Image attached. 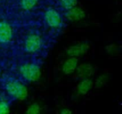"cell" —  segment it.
<instances>
[{
    "mask_svg": "<svg viewBox=\"0 0 122 114\" xmlns=\"http://www.w3.org/2000/svg\"><path fill=\"white\" fill-rule=\"evenodd\" d=\"M5 89L11 96L18 100H24L28 95L26 88L21 82L15 80L7 81L5 84Z\"/></svg>",
    "mask_w": 122,
    "mask_h": 114,
    "instance_id": "1",
    "label": "cell"
},
{
    "mask_svg": "<svg viewBox=\"0 0 122 114\" xmlns=\"http://www.w3.org/2000/svg\"><path fill=\"white\" fill-rule=\"evenodd\" d=\"M21 76L28 81H35L40 76V67L35 63H26L19 69Z\"/></svg>",
    "mask_w": 122,
    "mask_h": 114,
    "instance_id": "2",
    "label": "cell"
},
{
    "mask_svg": "<svg viewBox=\"0 0 122 114\" xmlns=\"http://www.w3.org/2000/svg\"><path fill=\"white\" fill-rule=\"evenodd\" d=\"M43 46L42 38L36 34H29L24 41V50L29 54H34L39 51Z\"/></svg>",
    "mask_w": 122,
    "mask_h": 114,
    "instance_id": "3",
    "label": "cell"
},
{
    "mask_svg": "<svg viewBox=\"0 0 122 114\" xmlns=\"http://www.w3.org/2000/svg\"><path fill=\"white\" fill-rule=\"evenodd\" d=\"M44 21L46 25L52 29H59L62 25L61 15L54 9H49L45 11Z\"/></svg>",
    "mask_w": 122,
    "mask_h": 114,
    "instance_id": "4",
    "label": "cell"
},
{
    "mask_svg": "<svg viewBox=\"0 0 122 114\" xmlns=\"http://www.w3.org/2000/svg\"><path fill=\"white\" fill-rule=\"evenodd\" d=\"M13 29L11 26L6 21H0V43L8 44L13 39Z\"/></svg>",
    "mask_w": 122,
    "mask_h": 114,
    "instance_id": "5",
    "label": "cell"
},
{
    "mask_svg": "<svg viewBox=\"0 0 122 114\" xmlns=\"http://www.w3.org/2000/svg\"><path fill=\"white\" fill-rule=\"evenodd\" d=\"M89 49V45L86 43L70 46L67 50V54L70 57H79L86 54Z\"/></svg>",
    "mask_w": 122,
    "mask_h": 114,
    "instance_id": "6",
    "label": "cell"
},
{
    "mask_svg": "<svg viewBox=\"0 0 122 114\" xmlns=\"http://www.w3.org/2000/svg\"><path fill=\"white\" fill-rule=\"evenodd\" d=\"M76 70L77 76L81 79L89 78L94 74V69L89 64H82L77 66Z\"/></svg>",
    "mask_w": 122,
    "mask_h": 114,
    "instance_id": "7",
    "label": "cell"
},
{
    "mask_svg": "<svg viewBox=\"0 0 122 114\" xmlns=\"http://www.w3.org/2000/svg\"><path fill=\"white\" fill-rule=\"evenodd\" d=\"M78 62L79 61L76 59V57H70L63 64V72L67 75L73 74L76 71V67L78 66Z\"/></svg>",
    "mask_w": 122,
    "mask_h": 114,
    "instance_id": "8",
    "label": "cell"
},
{
    "mask_svg": "<svg viewBox=\"0 0 122 114\" xmlns=\"http://www.w3.org/2000/svg\"><path fill=\"white\" fill-rule=\"evenodd\" d=\"M82 80L83 81H81L77 86V91L81 95H85L93 87L94 82L92 81V80H91L89 78Z\"/></svg>",
    "mask_w": 122,
    "mask_h": 114,
    "instance_id": "9",
    "label": "cell"
},
{
    "mask_svg": "<svg viewBox=\"0 0 122 114\" xmlns=\"http://www.w3.org/2000/svg\"><path fill=\"white\" fill-rule=\"evenodd\" d=\"M66 16L71 21H77L83 19L85 16V14L83 10L74 6L72 9L68 10Z\"/></svg>",
    "mask_w": 122,
    "mask_h": 114,
    "instance_id": "10",
    "label": "cell"
},
{
    "mask_svg": "<svg viewBox=\"0 0 122 114\" xmlns=\"http://www.w3.org/2000/svg\"><path fill=\"white\" fill-rule=\"evenodd\" d=\"M39 0H20V6L24 11H30L37 4Z\"/></svg>",
    "mask_w": 122,
    "mask_h": 114,
    "instance_id": "11",
    "label": "cell"
},
{
    "mask_svg": "<svg viewBox=\"0 0 122 114\" xmlns=\"http://www.w3.org/2000/svg\"><path fill=\"white\" fill-rule=\"evenodd\" d=\"M59 3L63 9L68 11L76 6L77 4V0H59Z\"/></svg>",
    "mask_w": 122,
    "mask_h": 114,
    "instance_id": "12",
    "label": "cell"
},
{
    "mask_svg": "<svg viewBox=\"0 0 122 114\" xmlns=\"http://www.w3.org/2000/svg\"><path fill=\"white\" fill-rule=\"evenodd\" d=\"M109 79V76L107 74H102L100 76H99L95 81V87L96 88H102V86H104L107 82L108 81Z\"/></svg>",
    "mask_w": 122,
    "mask_h": 114,
    "instance_id": "13",
    "label": "cell"
},
{
    "mask_svg": "<svg viewBox=\"0 0 122 114\" xmlns=\"http://www.w3.org/2000/svg\"><path fill=\"white\" fill-rule=\"evenodd\" d=\"M39 111H40V107L37 104H33L30 105L26 110V113L29 114H39Z\"/></svg>",
    "mask_w": 122,
    "mask_h": 114,
    "instance_id": "14",
    "label": "cell"
},
{
    "mask_svg": "<svg viewBox=\"0 0 122 114\" xmlns=\"http://www.w3.org/2000/svg\"><path fill=\"white\" fill-rule=\"evenodd\" d=\"M9 106L7 102L4 101H0V114H6L9 112Z\"/></svg>",
    "mask_w": 122,
    "mask_h": 114,
    "instance_id": "15",
    "label": "cell"
},
{
    "mask_svg": "<svg viewBox=\"0 0 122 114\" xmlns=\"http://www.w3.org/2000/svg\"><path fill=\"white\" fill-rule=\"evenodd\" d=\"M106 50H107V53H109L110 54H113L116 53V51H117V46L115 44L109 45L106 47Z\"/></svg>",
    "mask_w": 122,
    "mask_h": 114,
    "instance_id": "16",
    "label": "cell"
},
{
    "mask_svg": "<svg viewBox=\"0 0 122 114\" xmlns=\"http://www.w3.org/2000/svg\"><path fill=\"white\" fill-rule=\"evenodd\" d=\"M61 113L62 114H71V111H70V110H69L68 109H64L63 110H61Z\"/></svg>",
    "mask_w": 122,
    "mask_h": 114,
    "instance_id": "17",
    "label": "cell"
}]
</instances>
